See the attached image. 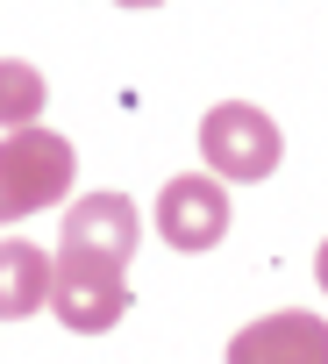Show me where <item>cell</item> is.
I'll use <instances>...</instances> for the list:
<instances>
[{
    "label": "cell",
    "mask_w": 328,
    "mask_h": 364,
    "mask_svg": "<svg viewBox=\"0 0 328 364\" xmlns=\"http://www.w3.org/2000/svg\"><path fill=\"white\" fill-rule=\"evenodd\" d=\"M36 114H43V72L0 58V129H36Z\"/></svg>",
    "instance_id": "cell-8"
},
{
    "label": "cell",
    "mask_w": 328,
    "mask_h": 364,
    "mask_svg": "<svg viewBox=\"0 0 328 364\" xmlns=\"http://www.w3.org/2000/svg\"><path fill=\"white\" fill-rule=\"evenodd\" d=\"M314 279H321V293H328V243H321V257H314Z\"/></svg>",
    "instance_id": "cell-9"
},
{
    "label": "cell",
    "mask_w": 328,
    "mask_h": 364,
    "mask_svg": "<svg viewBox=\"0 0 328 364\" xmlns=\"http://www.w3.org/2000/svg\"><path fill=\"white\" fill-rule=\"evenodd\" d=\"M50 300V257L36 243H0V321H22Z\"/></svg>",
    "instance_id": "cell-7"
},
{
    "label": "cell",
    "mask_w": 328,
    "mask_h": 364,
    "mask_svg": "<svg viewBox=\"0 0 328 364\" xmlns=\"http://www.w3.org/2000/svg\"><path fill=\"white\" fill-rule=\"evenodd\" d=\"M200 157H207V171L214 178H271L278 171V157H285V136H278V122L264 114V107H250V100H222V107H207V122H200Z\"/></svg>",
    "instance_id": "cell-2"
},
{
    "label": "cell",
    "mask_w": 328,
    "mask_h": 364,
    "mask_svg": "<svg viewBox=\"0 0 328 364\" xmlns=\"http://www.w3.org/2000/svg\"><path fill=\"white\" fill-rule=\"evenodd\" d=\"M229 364H328V321L321 314H264L250 328H236L229 343Z\"/></svg>",
    "instance_id": "cell-6"
},
{
    "label": "cell",
    "mask_w": 328,
    "mask_h": 364,
    "mask_svg": "<svg viewBox=\"0 0 328 364\" xmlns=\"http://www.w3.org/2000/svg\"><path fill=\"white\" fill-rule=\"evenodd\" d=\"M157 229L172 250H214L229 236V193L214 171H186L157 193Z\"/></svg>",
    "instance_id": "cell-4"
},
{
    "label": "cell",
    "mask_w": 328,
    "mask_h": 364,
    "mask_svg": "<svg viewBox=\"0 0 328 364\" xmlns=\"http://www.w3.org/2000/svg\"><path fill=\"white\" fill-rule=\"evenodd\" d=\"M50 314H58L65 328H79V336H107V328L129 314V279H121V264L58 250V257H50Z\"/></svg>",
    "instance_id": "cell-3"
},
{
    "label": "cell",
    "mask_w": 328,
    "mask_h": 364,
    "mask_svg": "<svg viewBox=\"0 0 328 364\" xmlns=\"http://www.w3.org/2000/svg\"><path fill=\"white\" fill-rule=\"evenodd\" d=\"M58 250L100 257V264H121L129 272V257H136V200L129 193H86V200H72Z\"/></svg>",
    "instance_id": "cell-5"
},
{
    "label": "cell",
    "mask_w": 328,
    "mask_h": 364,
    "mask_svg": "<svg viewBox=\"0 0 328 364\" xmlns=\"http://www.w3.org/2000/svg\"><path fill=\"white\" fill-rule=\"evenodd\" d=\"M79 150L58 129H8L0 136V222H22L72 193Z\"/></svg>",
    "instance_id": "cell-1"
},
{
    "label": "cell",
    "mask_w": 328,
    "mask_h": 364,
    "mask_svg": "<svg viewBox=\"0 0 328 364\" xmlns=\"http://www.w3.org/2000/svg\"><path fill=\"white\" fill-rule=\"evenodd\" d=\"M114 8H157V0H114Z\"/></svg>",
    "instance_id": "cell-10"
}]
</instances>
